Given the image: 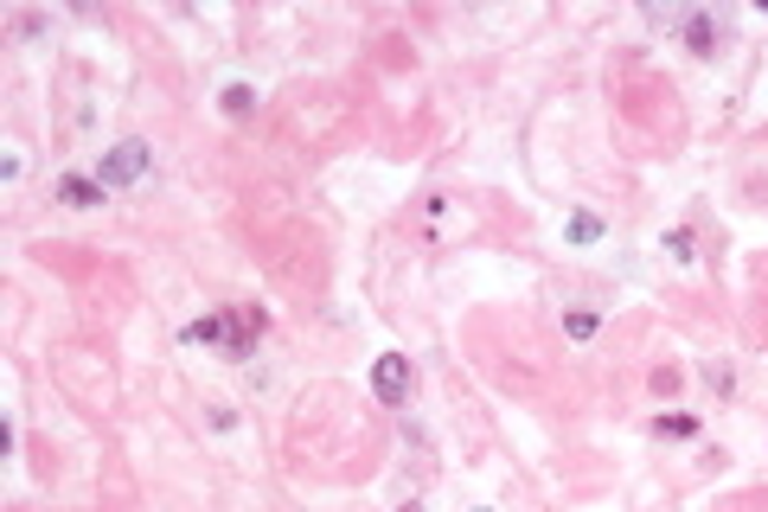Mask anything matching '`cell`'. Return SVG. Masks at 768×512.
I'll use <instances>...</instances> for the list:
<instances>
[{
    "label": "cell",
    "mask_w": 768,
    "mask_h": 512,
    "mask_svg": "<svg viewBox=\"0 0 768 512\" xmlns=\"http://www.w3.org/2000/svg\"><path fill=\"white\" fill-rule=\"evenodd\" d=\"M103 199H110V186L90 180V174H65L58 180V205H71V212H97Z\"/></svg>",
    "instance_id": "obj_3"
},
{
    "label": "cell",
    "mask_w": 768,
    "mask_h": 512,
    "mask_svg": "<svg viewBox=\"0 0 768 512\" xmlns=\"http://www.w3.org/2000/svg\"><path fill=\"white\" fill-rule=\"evenodd\" d=\"M686 52H698V58L717 52V20H711V13H692V20H686Z\"/></svg>",
    "instance_id": "obj_5"
},
{
    "label": "cell",
    "mask_w": 768,
    "mask_h": 512,
    "mask_svg": "<svg viewBox=\"0 0 768 512\" xmlns=\"http://www.w3.org/2000/svg\"><path fill=\"white\" fill-rule=\"evenodd\" d=\"M398 512H423V507H416V500H403V507H398Z\"/></svg>",
    "instance_id": "obj_11"
},
{
    "label": "cell",
    "mask_w": 768,
    "mask_h": 512,
    "mask_svg": "<svg viewBox=\"0 0 768 512\" xmlns=\"http://www.w3.org/2000/svg\"><path fill=\"white\" fill-rule=\"evenodd\" d=\"M654 430H659V436H698V423H692V416H659Z\"/></svg>",
    "instance_id": "obj_9"
},
{
    "label": "cell",
    "mask_w": 768,
    "mask_h": 512,
    "mask_svg": "<svg viewBox=\"0 0 768 512\" xmlns=\"http://www.w3.org/2000/svg\"><path fill=\"white\" fill-rule=\"evenodd\" d=\"M480 512H487V507H480Z\"/></svg>",
    "instance_id": "obj_12"
},
{
    "label": "cell",
    "mask_w": 768,
    "mask_h": 512,
    "mask_svg": "<svg viewBox=\"0 0 768 512\" xmlns=\"http://www.w3.org/2000/svg\"><path fill=\"white\" fill-rule=\"evenodd\" d=\"M371 391L385 403H403L410 398V359L403 353H378V366H371Z\"/></svg>",
    "instance_id": "obj_2"
},
{
    "label": "cell",
    "mask_w": 768,
    "mask_h": 512,
    "mask_svg": "<svg viewBox=\"0 0 768 512\" xmlns=\"http://www.w3.org/2000/svg\"><path fill=\"white\" fill-rule=\"evenodd\" d=\"M666 256H679V263H692V231H672V237H666Z\"/></svg>",
    "instance_id": "obj_10"
},
{
    "label": "cell",
    "mask_w": 768,
    "mask_h": 512,
    "mask_svg": "<svg viewBox=\"0 0 768 512\" xmlns=\"http://www.w3.org/2000/svg\"><path fill=\"white\" fill-rule=\"evenodd\" d=\"M596 237H602V219L577 212V219H570V244H596Z\"/></svg>",
    "instance_id": "obj_8"
},
{
    "label": "cell",
    "mask_w": 768,
    "mask_h": 512,
    "mask_svg": "<svg viewBox=\"0 0 768 512\" xmlns=\"http://www.w3.org/2000/svg\"><path fill=\"white\" fill-rule=\"evenodd\" d=\"M256 110V90L251 84H231V90H224V115H251Z\"/></svg>",
    "instance_id": "obj_6"
},
{
    "label": "cell",
    "mask_w": 768,
    "mask_h": 512,
    "mask_svg": "<svg viewBox=\"0 0 768 512\" xmlns=\"http://www.w3.org/2000/svg\"><path fill=\"white\" fill-rule=\"evenodd\" d=\"M147 167H154L147 142H115L110 154L97 160V180L103 186H135V180H147Z\"/></svg>",
    "instance_id": "obj_1"
},
{
    "label": "cell",
    "mask_w": 768,
    "mask_h": 512,
    "mask_svg": "<svg viewBox=\"0 0 768 512\" xmlns=\"http://www.w3.org/2000/svg\"><path fill=\"white\" fill-rule=\"evenodd\" d=\"M564 333H570V340H596V314H589V308H570V314H564Z\"/></svg>",
    "instance_id": "obj_7"
},
{
    "label": "cell",
    "mask_w": 768,
    "mask_h": 512,
    "mask_svg": "<svg viewBox=\"0 0 768 512\" xmlns=\"http://www.w3.org/2000/svg\"><path fill=\"white\" fill-rule=\"evenodd\" d=\"M186 340H192V346H231V308H224V314H205V321H192Z\"/></svg>",
    "instance_id": "obj_4"
}]
</instances>
